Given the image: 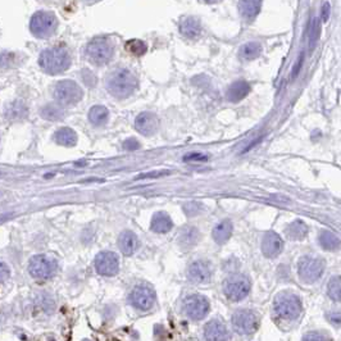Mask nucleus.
Listing matches in <instances>:
<instances>
[{
    "instance_id": "nucleus-1",
    "label": "nucleus",
    "mask_w": 341,
    "mask_h": 341,
    "mask_svg": "<svg viewBox=\"0 0 341 341\" xmlns=\"http://www.w3.org/2000/svg\"><path fill=\"white\" fill-rule=\"evenodd\" d=\"M137 88V78L128 69H116L107 80L108 91L118 99H126Z\"/></svg>"
},
{
    "instance_id": "nucleus-2",
    "label": "nucleus",
    "mask_w": 341,
    "mask_h": 341,
    "mask_svg": "<svg viewBox=\"0 0 341 341\" xmlns=\"http://www.w3.org/2000/svg\"><path fill=\"white\" fill-rule=\"evenodd\" d=\"M39 64L49 75L62 73L71 65V57L64 48L54 46L45 49L39 57Z\"/></svg>"
},
{
    "instance_id": "nucleus-3",
    "label": "nucleus",
    "mask_w": 341,
    "mask_h": 341,
    "mask_svg": "<svg viewBox=\"0 0 341 341\" xmlns=\"http://www.w3.org/2000/svg\"><path fill=\"white\" fill-rule=\"evenodd\" d=\"M275 313L286 321L298 318L302 313V300L292 292H281L275 299Z\"/></svg>"
},
{
    "instance_id": "nucleus-4",
    "label": "nucleus",
    "mask_w": 341,
    "mask_h": 341,
    "mask_svg": "<svg viewBox=\"0 0 341 341\" xmlns=\"http://www.w3.org/2000/svg\"><path fill=\"white\" fill-rule=\"evenodd\" d=\"M113 44L108 39L97 37L91 40L86 46V56L89 61L95 65H104L113 58Z\"/></svg>"
},
{
    "instance_id": "nucleus-5",
    "label": "nucleus",
    "mask_w": 341,
    "mask_h": 341,
    "mask_svg": "<svg viewBox=\"0 0 341 341\" xmlns=\"http://www.w3.org/2000/svg\"><path fill=\"white\" fill-rule=\"evenodd\" d=\"M57 26H58V20L52 12L46 10H40L36 12L30 21V30L31 32L40 39L49 37L56 32Z\"/></svg>"
},
{
    "instance_id": "nucleus-6",
    "label": "nucleus",
    "mask_w": 341,
    "mask_h": 341,
    "mask_svg": "<svg viewBox=\"0 0 341 341\" xmlns=\"http://www.w3.org/2000/svg\"><path fill=\"white\" fill-rule=\"evenodd\" d=\"M84 96L82 89L77 82L72 80H63L56 85L54 89V99L58 101V104L69 107V105L77 104Z\"/></svg>"
},
{
    "instance_id": "nucleus-7",
    "label": "nucleus",
    "mask_w": 341,
    "mask_h": 341,
    "mask_svg": "<svg viewBox=\"0 0 341 341\" xmlns=\"http://www.w3.org/2000/svg\"><path fill=\"white\" fill-rule=\"evenodd\" d=\"M58 270V263L50 255L39 254L30 259L29 272L36 279H52Z\"/></svg>"
},
{
    "instance_id": "nucleus-8",
    "label": "nucleus",
    "mask_w": 341,
    "mask_h": 341,
    "mask_svg": "<svg viewBox=\"0 0 341 341\" xmlns=\"http://www.w3.org/2000/svg\"><path fill=\"white\" fill-rule=\"evenodd\" d=\"M298 272L303 282L314 283L325 272V262L321 258L306 255L299 260Z\"/></svg>"
},
{
    "instance_id": "nucleus-9",
    "label": "nucleus",
    "mask_w": 341,
    "mask_h": 341,
    "mask_svg": "<svg viewBox=\"0 0 341 341\" xmlns=\"http://www.w3.org/2000/svg\"><path fill=\"white\" fill-rule=\"evenodd\" d=\"M250 281L247 276L243 275H234L228 277L223 283L224 295L227 296L231 302H240L245 299L250 292Z\"/></svg>"
},
{
    "instance_id": "nucleus-10",
    "label": "nucleus",
    "mask_w": 341,
    "mask_h": 341,
    "mask_svg": "<svg viewBox=\"0 0 341 341\" xmlns=\"http://www.w3.org/2000/svg\"><path fill=\"white\" fill-rule=\"evenodd\" d=\"M232 326L240 335H251L259 326V317L250 309H240L232 315Z\"/></svg>"
},
{
    "instance_id": "nucleus-11",
    "label": "nucleus",
    "mask_w": 341,
    "mask_h": 341,
    "mask_svg": "<svg viewBox=\"0 0 341 341\" xmlns=\"http://www.w3.org/2000/svg\"><path fill=\"white\" fill-rule=\"evenodd\" d=\"M182 308H184V312L188 318L199 321L208 314L209 302L205 296L200 295V294H192L184 300Z\"/></svg>"
},
{
    "instance_id": "nucleus-12",
    "label": "nucleus",
    "mask_w": 341,
    "mask_h": 341,
    "mask_svg": "<svg viewBox=\"0 0 341 341\" xmlns=\"http://www.w3.org/2000/svg\"><path fill=\"white\" fill-rule=\"evenodd\" d=\"M130 303L139 310H149L155 304V292L146 285H137L130 292Z\"/></svg>"
},
{
    "instance_id": "nucleus-13",
    "label": "nucleus",
    "mask_w": 341,
    "mask_h": 341,
    "mask_svg": "<svg viewBox=\"0 0 341 341\" xmlns=\"http://www.w3.org/2000/svg\"><path fill=\"white\" fill-rule=\"evenodd\" d=\"M95 270L101 276H116L120 271V259L113 251H101L95 258Z\"/></svg>"
},
{
    "instance_id": "nucleus-14",
    "label": "nucleus",
    "mask_w": 341,
    "mask_h": 341,
    "mask_svg": "<svg viewBox=\"0 0 341 341\" xmlns=\"http://www.w3.org/2000/svg\"><path fill=\"white\" fill-rule=\"evenodd\" d=\"M212 267L205 260H196L190 264L187 270L188 279L194 283H205L212 279Z\"/></svg>"
},
{
    "instance_id": "nucleus-15",
    "label": "nucleus",
    "mask_w": 341,
    "mask_h": 341,
    "mask_svg": "<svg viewBox=\"0 0 341 341\" xmlns=\"http://www.w3.org/2000/svg\"><path fill=\"white\" fill-rule=\"evenodd\" d=\"M204 338L207 341H228L230 334L222 319L213 318L205 325Z\"/></svg>"
},
{
    "instance_id": "nucleus-16",
    "label": "nucleus",
    "mask_w": 341,
    "mask_h": 341,
    "mask_svg": "<svg viewBox=\"0 0 341 341\" xmlns=\"http://www.w3.org/2000/svg\"><path fill=\"white\" fill-rule=\"evenodd\" d=\"M158 127H159V120L155 114L150 113V112L140 113L135 120V128L140 133H143L144 136H150L155 133Z\"/></svg>"
},
{
    "instance_id": "nucleus-17",
    "label": "nucleus",
    "mask_w": 341,
    "mask_h": 341,
    "mask_svg": "<svg viewBox=\"0 0 341 341\" xmlns=\"http://www.w3.org/2000/svg\"><path fill=\"white\" fill-rule=\"evenodd\" d=\"M283 249V240L276 232H267L262 240V251L266 257L276 258Z\"/></svg>"
},
{
    "instance_id": "nucleus-18",
    "label": "nucleus",
    "mask_w": 341,
    "mask_h": 341,
    "mask_svg": "<svg viewBox=\"0 0 341 341\" xmlns=\"http://www.w3.org/2000/svg\"><path fill=\"white\" fill-rule=\"evenodd\" d=\"M118 248L124 255H132L139 248L137 236L131 231H124L118 237Z\"/></svg>"
},
{
    "instance_id": "nucleus-19",
    "label": "nucleus",
    "mask_w": 341,
    "mask_h": 341,
    "mask_svg": "<svg viewBox=\"0 0 341 341\" xmlns=\"http://www.w3.org/2000/svg\"><path fill=\"white\" fill-rule=\"evenodd\" d=\"M249 93H250V85L244 80H240V81L234 82L228 88L227 99L231 103H237V101L243 100Z\"/></svg>"
},
{
    "instance_id": "nucleus-20",
    "label": "nucleus",
    "mask_w": 341,
    "mask_h": 341,
    "mask_svg": "<svg viewBox=\"0 0 341 341\" xmlns=\"http://www.w3.org/2000/svg\"><path fill=\"white\" fill-rule=\"evenodd\" d=\"M173 227V222L167 213H155L152 218V230L156 234H167Z\"/></svg>"
},
{
    "instance_id": "nucleus-21",
    "label": "nucleus",
    "mask_w": 341,
    "mask_h": 341,
    "mask_svg": "<svg viewBox=\"0 0 341 341\" xmlns=\"http://www.w3.org/2000/svg\"><path fill=\"white\" fill-rule=\"evenodd\" d=\"M27 111H29V109H27L26 104H25L23 101L14 100L5 107L4 114H5V118H7V120L16 122V121H21L26 117Z\"/></svg>"
},
{
    "instance_id": "nucleus-22",
    "label": "nucleus",
    "mask_w": 341,
    "mask_h": 341,
    "mask_svg": "<svg viewBox=\"0 0 341 341\" xmlns=\"http://www.w3.org/2000/svg\"><path fill=\"white\" fill-rule=\"evenodd\" d=\"M180 31L187 39H195L202 32V26H200V22L196 18L188 17V18H185V20L181 21V23H180Z\"/></svg>"
},
{
    "instance_id": "nucleus-23",
    "label": "nucleus",
    "mask_w": 341,
    "mask_h": 341,
    "mask_svg": "<svg viewBox=\"0 0 341 341\" xmlns=\"http://www.w3.org/2000/svg\"><path fill=\"white\" fill-rule=\"evenodd\" d=\"M231 235H232V223H231V221H227V219L222 221L221 223H218L213 228V239L219 245L227 243Z\"/></svg>"
},
{
    "instance_id": "nucleus-24",
    "label": "nucleus",
    "mask_w": 341,
    "mask_h": 341,
    "mask_svg": "<svg viewBox=\"0 0 341 341\" xmlns=\"http://www.w3.org/2000/svg\"><path fill=\"white\" fill-rule=\"evenodd\" d=\"M318 241H319V245H321L325 250H328V251L339 250V249L341 248L340 239H339V237L335 234L330 232V231H322L321 234H319Z\"/></svg>"
},
{
    "instance_id": "nucleus-25",
    "label": "nucleus",
    "mask_w": 341,
    "mask_h": 341,
    "mask_svg": "<svg viewBox=\"0 0 341 341\" xmlns=\"http://www.w3.org/2000/svg\"><path fill=\"white\" fill-rule=\"evenodd\" d=\"M54 139L59 145L75 146L77 144V133L69 127H63V128L57 131Z\"/></svg>"
},
{
    "instance_id": "nucleus-26",
    "label": "nucleus",
    "mask_w": 341,
    "mask_h": 341,
    "mask_svg": "<svg viewBox=\"0 0 341 341\" xmlns=\"http://www.w3.org/2000/svg\"><path fill=\"white\" fill-rule=\"evenodd\" d=\"M108 117H109V112L103 105H94L89 112V121L94 126H103L107 124Z\"/></svg>"
},
{
    "instance_id": "nucleus-27",
    "label": "nucleus",
    "mask_w": 341,
    "mask_h": 341,
    "mask_svg": "<svg viewBox=\"0 0 341 341\" xmlns=\"http://www.w3.org/2000/svg\"><path fill=\"white\" fill-rule=\"evenodd\" d=\"M285 232L292 240H302L308 234V227H307V224L304 222L295 221L286 227Z\"/></svg>"
},
{
    "instance_id": "nucleus-28",
    "label": "nucleus",
    "mask_w": 341,
    "mask_h": 341,
    "mask_svg": "<svg viewBox=\"0 0 341 341\" xmlns=\"http://www.w3.org/2000/svg\"><path fill=\"white\" fill-rule=\"evenodd\" d=\"M260 5L262 3L260 1H241L239 4L240 7V12L247 20H253L257 17V14L259 13Z\"/></svg>"
},
{
    "instance_id": "nucleus-29",
    "label": "nucleus",
    "mask_w": 341,
    "mask_h": 341,
    "mask_svg": "<svg viewBox=\"0 0 341 341\" xmlns=\"http://www.w3.org/2000/svg\"><path fill=\"white\" fill-rule=\"evenodd\" d=\"M40 114L44 120L48 121H58L61 118H63L64 116V112L62 111V108L58 107L56 104H48L42 108L40 111Z\"/></svg>"
},
{
    "instance_id": "nucleus-30",
    "label": "nucleus",
    "mask_w": 341,
    "mask_h": 341,
    "mask_svg": "<svg viewBox=\"0 0 341 341\" xmlns=\"http://www.w3.org/2000/svg\"><path fill=\"white\" fill-rule=\"evenodd\" d=\"M124 48H126V50L130 53V54L136 56V57L144 56V54L146 53V50H148V46H146L145 42H144L143 40H137V39L128 40V41L126 42Z\"/></svg>"
},
{
    "instance_id": "nucleus-31",
    "label": "nucleus",
    "mask_w": 341,
    "mask_h": 341,
    "mask_svg": "<svg viewBox=\"0 0 341 341\" xmlns=\"http://www.w3.org/2000/svg\"><path fill=\"white\" fill-rule=\"evenodd\" d=\"M327 294L334 302H341V276H336L327 285Z\"/></svg>"
},
{
    "instance_id": "nucleus-32",
    "label": "nucleus",
    "mask_w": 341,
    "mask_h": 341,
    "mask_svg": "<svg viewBox=\"0 0 341 341\" xmlns=\"http://www.w3.org/2000/svg\"><path fill=\"white\" fill-rule=\"evenodd\" d=\"M260 45L257 42H248L241 48V57L247 61H251V59H255L257 57H259L260 54Z\"/></svg>"
},
{
    "instance_id": "nucleus-33",
    "label": "nucleus",
    "mask_w": 341,
    "mask_h": 341,
    "mask_svg": "<svg viewBox=\"0 0 341 341\" xmlns=\"http://www.w3.org/2000/svg\"><path fill=\"white\" fill-rule=\"evenodd\" d=\"M319 35H321V25H319L318 18H313L310 27H309V41H310V46H314L315 42L318 41Z\"/></svg>"
},
{
    "instance_id": "nucleus-34",
    "label": "nucleus",
    "mask_w": 341,
    "mask_h": 341,
    "mask_svg": "<svg viewBox=\"0 0 341 341\" xmlns=\"http://www.w3.org/2000/svg\"><path fill=\"white\" fill-rule=\"evenodd\" d=\"M302 341H331L327 335L323 334V332H308V334L303 338Z\"/></svg>"
},
{
    "instance_id": "nucleus-35",
    "label": "nucleus",
    "mask_w": 341,
    "mask_h": 341,
    "mask_svg": "<svg viewBox=\"0 0 341 341\" xmlns=\"http://www.w3.org/2000/svg\"><path fill=\"white\" fill-rule=\"evenodd\" d=\"M207 159H208V156L203 155L200 153H191L184 156V160H186V162H203V160Z\"/></svg>"
},
{
    "instance_id": "nucleus-36",
    "label": "nucleus",
    "mask_w": 341,
    "mask_h": 341,
    "mask_svg": "<svg viewBox=\"0 0 341 341\" xmlns=\"http://www.w3.org/2000/svg\"><path fill=\"white\" fill-rule=\"evenodd\" d=\"M9 276H10L9 267H8L5 263H3V262H0V283L4 282V281H7V279H9Z\"/></svg>"
},
{
    "instance_id": "nucleus-37",
    "label": "nucleus",
    "mask_w": 341,
    "mask_h": 341,
    "mask_svg": "<svg viewBox=\"0 0 341 341\" xmlns=\"http://www.w3.org/2000/svg\"><path fill=\"white\" fill-rule=\"evenodd\" d=\"M124 148L126 150H128V152H131V150H136L140 148V144L139 141H137L136 139H128L126 140L124 143Z\"/></svg>"
},
{
    "instance_id": "nucleus-38",
    "label": "nucleus",
    "mask_w": 341,
    "mask_h": 341,
    "mask_svg": "<svg viewBox=\"0 0 341 341\" xmlns=\"http://www.w3.org/2000/svg\"><path fill=\"white\" fill-rule=\"evenodd\" d=\"M328 322H331L335 326H341V312H334L327 314Z\"/></svg>"
},
{
    "instance_id": "nucleus-39",
    "label": "nucleus",
    "mask_w": 341,
    "mask_h": 341,
    "mask_svg": "<svg viewBox=\"0 0 341 341\" xmlns=\"http://www.w3.org/2000/svg\"><path fill=\"white\" fill-rule=\"evenodd\" d=\"M164 175H169V171H160V172H149V173H145V175H139L136 177V180L150 179V177H160V176H164Z\"/></svg>"
},
{
    "instance_id": "nucleus-40",
    "label": "nucleus",
    "mask_w": 341,
    "mask_h": 341,
    "mask_svg": "<svg viewBox=\"0 0 341 341\" xmlns=\"http://www.w3.org/2000/svg\"><path fill=\"white\" fill-rule=\"evenodd\" d=\"M10 54H7V53H0V67H4V63L9 64L10 61Z\"/></svg>"
},
{
    "instance_id": "nucleus-41",
    "label": "nucleus",
    "mask_w": 341,
    "mask_h": 341,
    "mask_svg": "<svg viewBox=\"0 0 341 341\" xmlns=\"http://www.w3.org/2000/svg\"><path fill=\"white\" fill-rule=\"evenodd\" d=\"M328 13H330V4L325 3L323 9H322V20L325 21V22L328 20Z\"/></svg>"
}]
</instances>
